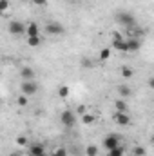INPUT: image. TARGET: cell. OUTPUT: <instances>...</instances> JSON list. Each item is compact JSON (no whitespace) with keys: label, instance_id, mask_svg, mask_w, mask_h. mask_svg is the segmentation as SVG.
Listing matches in <instances>:
<instances>
[{"label":"cell","instance_id":"cell-21","mask_svg":"<svg viewBox=\"0 0 154 156\" xmlns=\"http://www.w3.org/2000/svg\"><path fill=\"white\" fill-rule=\"evenodd\" d=\"M109 56H111V49H102V53H100V60H109Z\"/></svg>","mask_w":154,"mask_h":156},{"label":"cell","instance_id":"cell-28","mask_svg":"<svg viewBox=\"0 0 154 156\" xmlns=\"http://www.w3.org/2000/svg\"><path fill=\"white\" fill-rule=\"evenodd\" d=\"M149 87H151V89H154V76L149 78Z\"/></svg>","mask_w":154,"mask_h":156},{"label":"cell","instance_id":"cell-15","mask_svg":"<svg viewBox=\"0 0 154 156\" xmlns=\"http://www.w3.org/2000/svg\"><path fill=\"white\" fill-rule=\"evenodd\" d=\"M118 91H120V94H121V96H125V98H129V96L132 94V89H131L129 85H120V87H118Z\"/></svg>","mask_w":154,"mask_h":156},{"label":"cell","instance_id":"cell-11","mask_svg":"<svg viewBox=\"0 0 154 156\" xmlns=\"http://www.w3.org/2000/svg\"><path fill=\"white\" fill-rule=\"evenodd\" d=\"M127 47H129V53H136L142 47V42L138 38H134V37H131V38L127 40Z\"/></svg>","mask_w":154,"mask_h":156},{"label":"cell","instance_id":"cell-16","mask_svg":"<svg viewBox=\"0 0 154 156\" xmlns=\"http://www.w3.org/2000/svg\"><path fill=\"white\" fill-rule=\"evenodd\" d=\"M82 122H83L85 125H91V123H94V116H93V115L83 113V115H82Z\"/></svg>","mask_w":154,"mask_h":156},{"label":"cell","instance_id":"cell-4","mask_svg":"<svg viewBox=\"0 0 154 156\" xmlns=\"http://www.w3.org/2000/svg\"><path fill=\"white\" fill-rule=\"evenodd\" d=\"M20 91H22V94L31 96V94H35V93L38 91V85H37L35 80H24L22 85H20Z\"/></svg>","mask_w":154,"mask_h":156},{"label":"cell","instance_id":"cell-14","mask_svg":"<svg viewBox=\"0 0 154 156\" xmlns=\"http://www.w3.org/2000/svg\"><path fill=\"white\" fill-rule=\"evenodd\" d=\"M123 154H125V149H123V145H118L116 149L107 151V156H123Z\"/></svg>","mask_w":154,"mask_h":156},{"label":"cell","instance_id":"cell-10","mask_svg":"<svg viewBox=\"0 0 154 156\" xmlns=\"http://www.w3.org/2000/svg\"><path fill=\"white\" fill-rule=\"evenodd\" d=\"M20 78H22V80H35V71H33V67H29V66L22 67V69H20Z\"/></svg>","mask_w":154,"mask_h":156},{"label":"cell","instance_id":"cell-2","mask_svg":"<svg viewBox=\"0 0 154 156\" xmlns=\"http://www.w3.org/2000/svg\"><path fill=\"white\" fill-rule=\"evenodd\" d=\"M113 47L120 53H129V47H127V40H123V37L120 33H113Z\"/></svg>","mask_w":154,"mask_h":156},{"label":"cell","instance_id":"cell-7","mask_svg":"<svg viewBox=\"0 0 154 156\" xmlns=\"http://www.w3.org/2000/svg\"><path fill=\"white\" fill-rule=\"evenodd\" d=\"M60 122H62L65 127H73V125L76 123V115L67 109V111H64V113L60 115Z\"/></svg>","mask_w":154,"mask_h":156},{"label":"cell","instance_id":"cell-18","mask_svg":"<svg viewBox=\"0 0 154 156\" xmlns=\"http://www.w3.org/2000/svg\"><path fill=\"white\" fill-rule=\"evenodd\" d=\"M58 96L67 98V96H69V87H67V85H62V87L58 89Z\"/></svg>","mask_w":154,"mask_h":156},{"label":"cell","instance_id":"cell-30","mask_svg":"<svg viewBox=\"0 0 154 156\" xmlns=\"http://www.w3.org/2000/svg\"><path fill=\"white\" fill-rule=\"evenodd\" d=\"M38 156H47V153H44V154H38Z\"/></svg>","mask_w":154,"mask_h":156},{"label":"cell","instance_id":"cell-8","mask_svg":"<svg viewBox=\"0 0 154 156\" xmlns=\"http://www.w3.org/2000/svg\"><path fill=\"white\" fill-rule=\"evenodd\" d=\"M114 122L118 123V125H131L132 123V118H131V115L129 113H120V111H116L114 113Z\"/></svg>","mask_w":154,"mask_h":156},{"label":"cell","instance_id":"cell-24","mask_svg":"<svg viewBox=\"0 0 154 156\" xmlns=\"http://www.w3.org/2000/svg\"><path fill=\"white\" fill-rule=\"evenodd\" d=\"M18 105H27V96L26 94H22V96H18Z\"/></svg>","mask_w":154,"mask_h":156},{"label":"cell","instance_id":"cell-19","mask_svg":"<svg viewBox=\"0 0 154 156\" xmlns=\"http://www.w3.org/2000/svg\"><path fill=\"white\" fill-rule=\"evenodd\" d=\"M132 75H134V71H132L131 67H123V69H121V76L123 78H132Z\"/></svg>","mask_w":154,"mask_h":156},{"label":"cell","instance_id":"cell-23","mask_svg":"<svg viewBox=\"0 0 154 156\" xmlns=\"http://www.w3.org/2000/svg\"><path fill=\"white\" fill-rule=\"evenodd\" d=\"M132 153H134V156H145V149L138 145V147H134V149H132Z\"/></svg>","mask_w":154,"mask_h":156},{"label":"cell","instance_id":"cell-5","mask_svg":"<svg viewBox=\"0 0 154 156\" xmlns=\"http://www.w3.org/2000/svg\"><path fill=\"white\" fill-rule=\"evenodd\" d=\"M64 26L58 22V20H53V22H47V26H45V33L47 35H64Z\"/></svg>","mask_w":154,"mask_h":156},{"label":"cell","instance_id":"cell-3","mask_svg":"<svg viewBox=\"0 0 154 156\" xmlns=\"http://www.w3.org/2000/svg\"><path fill=\"white\" fill-rule=\"evenodd\" d=\"M9 33L15 37H20V35L27 33V26H24L20 20H11L9 22Z\"/></svg>","mask_w":154,"mask_h":156},{"label":"cell","instance_id":"cell-6","mask_svg":"<svg viewBox=\"0 0 154 156\" xmlns=\"http://www.w3.org/2000/svg\"><path fill=\"white\" fill-rule=\"evenodd\" d=\"M118 145H121L120 134H107V136H105V140H103V149L111 151V149H116Z\"/></svg>","mask_w":154,"mask_h":156},{"label":"cell","instance_id":"cell-17","mask_svg":"<svg viewBox=\"0 0 154 156\" xmlns=\"http://www.w3.org/2000/svg\"><path fill=\"white\" fill-rule=\"evenodd\" d=\"M27 44H29L31 47H37V45H40V37H27Z\"/></svg>","mask_w":154,"mask_h":156},{"label":"cell","instance_id":"cell-22","mask_svg":"<svg viewBox=\"0 0 154 156\" xmlns=\"http://www.w3.org/2000/svg\"><path fill=\"white\" fill-rule=\"evenodd\" d=\"M51 156H67V151L64 149V147H60V149H56V151H53Z\"/></svg>","mask_w":154,"mask_h":156},{"label":"cell","instance_id":"cell-25","mask_svg":"<svg viewBox=\"0 0 154 156\" xmlns=\"http://www.w3.org/2000/svg\"><path fill=\"white\" fill-rule=\"evenodd\" d=\"M35 5H40V7H45L47 5V0H31Z\"/></svg>","mask_w":154,"mask_h":156},{"label":"cell","instance_id":"cell-27","mask_svg":"<svg viewBox=\"0 0 154 156\" xmlns=\"http://www.w3.org/2000/svg\"><path fill=\"white\" fill-rule=\"evenodd\" d=\"M18 144H20V145H26V144H27V140H26L24 136H20V138H18Z\"/></svg>","mask_w":154,"mask_h":156},{"label":"cell","instance_id":"cell-9","mask_svg":"<svg viewBox=\"0 0 154 156\" xmlns=\"http://www.w3.org/2000/svg\"><path fill=\"white\" fill-rule=\"evenodd\" d=\"M27 153H29V156L44 154V153H45V147H44L42 144H31V145H27Z\"/></svg>","mask_w":154,"mask_h":156},{"label":"cell","instance_id":"cell-1","mask_svg":"<svg viewBox=\"0 0 154 156\" xmlns=\"http://www.w3.org/2000/svg\"><path fill=\"white\" fill-rule=\"evenodd\" d=\"M116 20H118L120 24L127 26V27H134V26H136L134 15H131V13H127V11H120V13L116 15Z\"/></svg>","mask_w":154,"mask_h":156},{"label":"cell","instance_id":"cell-26","mask_svg":"<svg viewBox=\"0 0 154 156\" xmlns=\"http://www.w3.org/2000/svg\"><path fill=\"white\" fill-rule=\"evenodd\" d=\"M7 7H9V2H7V0H0V9H2V11H5Z\"/></svg>","mask_w":154,"mask_h":156},{"label":"cell","instance_id":"cell-20","mask_svg":"<svg viewBox=\"0 0 154 156\" xmlns=\"http://www.w3.org/2000/svg\"><path fill=\"white\" fill-rule=\"evenodd\" d=\"M87 156H98V147L96 145H89L87 147Z\"/></svg>","mask_w":154,"mask_h":156},{"label":"cell","instance_id":"cell-12","mask_svg":"<svg viewBox=\"0 0 154 156\" xmlns=\"http://www.w3.org/2000/svg\"><path fill=\"white\" fill-rule=\"evenodd\" d=\"M27 37H40V27L37 22H29L27 24Z\"/></svg>","mask_w":154,"mask_h":156},{"label":"cell","instance_id":"cell-13","mask_svg":"<svg viewBox=\"0 0 154 156\" xmlns=\"http://www.w3.org/2000/svg\"><path fill=\"white\" fill-rule=\"evenodd\" d=\"M114 107H116V111H120V113H129V105L123 100H114Z\"/></svg>","mask_w":154,"mask_h":156},{"label":"cell","instance_id":"cell-29","mask_svg":"<svg viewBox=\"0 0 154 156\" xmlns=\"http://www.w3.org/2000/svg\"><path fill=\"white\" fill-rule=\"evenodd\" d=\"M9 156H20V154L18 153H13V154H9Z\"/></svg>","mask_w":154,"mask_h":156}]
</instances>
